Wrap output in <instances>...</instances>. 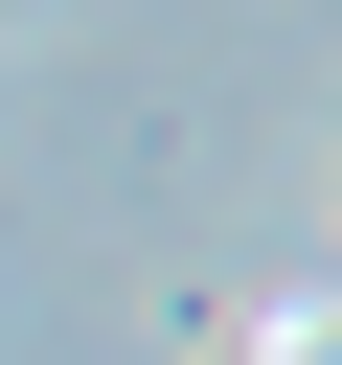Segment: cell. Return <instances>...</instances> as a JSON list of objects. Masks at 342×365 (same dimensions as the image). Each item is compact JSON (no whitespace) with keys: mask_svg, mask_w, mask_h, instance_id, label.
<instances>
[{"mask_svg":"<svg viewBox=\"0 0 342 365\" xmlns=\"http://www.w3.org/2000/svg\"><path fill=\"white\" fill-rule=\"evenodd\" d=\"M182 365H342V297H228L182 319Z\"/></svg>","mask_w":342,"mask_h":365,"instance_id":"cell-1","label":"cell"}]
</instances>
